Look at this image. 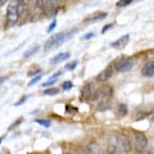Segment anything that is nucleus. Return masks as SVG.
I'll return each mask as SVG.
<instances>
[{
  "label": "nucleus",
  "instance_id": "1",
  "mask_svg": "<svg viewBox=\"0 0 154 154\" xmlns=\"http://www.w3.org/2000/svg\"><path fill=\"white\" fill-rule=\"evenodd\" d=\"M27 4L25 2H11L7 9V26L13 27L19 21Z\"/></svg>",
  "mask_w": 154,
  "mask_h": 154
},
{
  "label": "nucleus",
  "instance_id": "2",
  "mask_svg": "<svg viewBox=\"0 0 154 154\" xmlns=\"http://www.w3.org/2000/svg\"><path fill=\"white\" fill-rule=\"evenodd\" d=\"M77 30L75 28V30H71V31H63V32H58V33H55V35H53L49 40L46 41V44H45V46H44V49L45 50H50V49H53V48H58L59 45H62L63 42L68 38L72 33H75Z\"/></svg>",
  "mask_w": 154,
  "mask_h": 154
},
{
  "label": "nucleus",
  "instance_id": "3",
  "mask_svg": "<svg viewBox=\"0 0 154 154\" xmlns=\"http://www.w3.org/2000/svg\"><path fill=\"white\" fill-rule=\"evenodd\" d=\"M134 67V59L131 57H123V58H119L114 62L113 64V68L118 72V73H125V72H128L131 71Z\"/></svg>",
  "mask_w": 154,
  "mask_h": 154
},
{
  "label": "nucleus",
  "instance_id": "4",
  "mask_svg": "<svg viewBox=\"0 0 154 154\" xmlns=\"http://www.w3.org/2000/svg\"><path fill=\"white\" fill-rule=\"evenodd\" d=\"M81 98L84 100L94 102V100L98 99V88H95V85L91 82L85 84L81 89Z\"/></svg>",
  "mask_w": 154,
  "mask_h": 154
},
{
  "label": "nucleus",
  "instance_id": "5",
  "mask_svg": "<svg viewBox=\"0 0 154 154\" xmlns=\"http://www.w3.org/2000/svg\"><path fill=\"white\" fill-rule=\"evenodd\" d=\"M36 4H38V8L44 12L46 17L57 16L58 9H59V4L57 2H36Z\"/></svg>",
  "mask_w": 154,
  "mask_h": 154
},
{
  "label": "nucleus",
  "instance_id": "6",
  "mask_svg": "<svg viewBox=\"0 0 154 154\" xmlns=\"http://www.w3.org/2000/svg\"><path fill=\"white\" fill-rule=\"evenodd\" d=\"M113 137H114V141H116V146H117L119 150L125 154L130 153V150H131V144H130L128 139L126 136H123L121 134H116Z\"/></svg>",
  "mask_w": 154,
  "mask_h": 154
},
{
  "label": "nucleus",
  "instance_id": "7",
  "mask_svg": "<svg viewBox=\"0 0 154 154\" xmlns=\"http://www.w3.org/2000/svg\"><path fill=\"white\" fill-rule=\"evenodd\" d=\"M134 136H135V144H136L137 152L139 153L145 152L148 149V139H146V136L143 132H139V131H135Z\"/></svg>",
  "mask_w": 154,
  "mask_h": 154
},
{
  "label": "nucleus",
  "instance_id": "8",
  "mask_svg": "<svg viewBox=\"0 0 154 154\" xmlns=\"http://www.w3.org/2000/svg\"><path fill=\"white\" fill-rule=\"evenodd\" d=\"M113 95V88L110 85H102L98 88V99H102L103 102H108Z\"/></svg>",
  "mask_w": 154,
  "mask_h": 154
},
{
  "label": "nucleus",
  "instance_id": "9",
  "mask_svg": "<svg viewBox=\"0 0 154 154\" xmlns=\"http://www.w3.org/2000/svg\"><path fill=\"white\" fill-rule=\"evenodd\" d=\"M113 72H114L113 64H110V66L107 67V68H104L98 76H96V81H99V82H105V81H108L110 77L113 76Z\"/></svg>",
  "mask_w": 154,
  "mask_h": 154
},
{
  "label": "nucleus",
  "instance_id": "10",
  "mask_svg": "<svg viewBox=\"0 0 154 154\" xmlns=\"http://www.w3.org/2000/svg\"><path fill=\"white\" fill-rule=\"evenodd\" d=\"M141 73L144 77L146 79H150V77H154V60H148L143 67Z\"/></svg>",
  "mask_w": 154,
  "mask_h": 154
},
{
  "label": "nucleus",
  "instance_id": "11",
  "mask_svg": "<svg viewBox=\"0 0 154 154\" xmlns=\"http://www.w3.org/2000/svg\"><path fill=\"white\" fill-rule=\"evenodd\" d=\"M128 41H130V35H123L121 37H118L116 41H113L112 44H110V46L114 48V49H122V48L127 45Z\"/></svg>",
  "mask_w": 154,
  "mask_h": 154
},
{
  "label": "nucleus",
  "instance_id": "12",
  "mask_svg": "<svg viewBox=\"0 0 154 154\" xmlns=\"http://www.w3.org/2000/svg\"><path fill=\"white\" fill-rule=\"evenodd\" d=\"M71 57V54L68 51H64V53H59V54H57L54 58H51L50 59V63L51 64H58V63H62V62L67 60L68 58Z\"/></svg>",
  "mask_w": 154,
  "mask_h": 154
},
{
  "label": "nucleus",
  "instance_id": "13",
  "mask_svg": "<svg viewBox=\"0 0 154 154\" xmlns=\"http://www.w3.org/2000/svg\"><path fill=\"white\" fill-rule=\"evenodd\" d=\"M108 16L107 12H96L94 14H91L90 17H88L85 19V22H95V21H100V19H104Z\"/></svg>",
  "mask_w": 154,
  "mask_h": 154
},
{
  "label": "nucleus",
  "instance_id": "14",
  "mask_svg": "<svg viewBox=\"0 0 154 154\" xmlns=\"http://www.w3.org/2000/svg\"><path fill=\"white\" fill-rule=\"evenodd\" d=\"M60 75H62V71H58V72H55L54 75H51V76H50V79L48 80V81H45L44 84H42V88H46V89H49V86L54 85V84L57 82Z\"/></svg>",
  "mask_w": 154,
  "mask_h": 154
},
{
  "label": "nucleus",
  "instance_id": "15",
  "mask_svg": "<svg viewBox=\"0 0 154 154\" xmlns=\"http://www.w3.org/2000/svg\"><path fill=\"white\" fill-rule=\"evenodd\" d=\"M38 49H40V46H38V45H33L31 48H28V49L25 51V58H30L33 54H36V53L38 51Z\"/></svg>",
  "mask_w": 154,
  "mask_h": 154
},
{
  "label": "nucleus",
  "instance_id": "16",
  "mask_svg": "<svg viewBox=\"0 0 154 154\" xmlns=\"http://www.w3.org/2000/svg\"><path fill=\"white\" fill-rule=\"evenodd\" d=\"M126 114H127V105L118 104V107H117V116H118V117H125Z\"/></svg>",
  "mask_w": 154,
  "mask_h": 154
},
{
  "label": "nucleus",
  "instance_id": "17",
  "mask_svg": "<svg viewBox=\"0 0 154 154\" xmlns=\"http://www.w3.org/2000/svg\"><path fill=\"white\" fill-rule=\"evenodd\" d=\"M107 153L108 154H125V153H122L121 150H119L116 145H109L108 149H107Z\"/></svg>",
  "mask_w": 154,
  "mask_h": 154
},
{
  "label": "nucleus",
  "instance_id": "18",
  "mask_svg": "<svg viewBox=\"0 0 154 154\" xmlns=\"http://www.w3.org/2000/svg\"><path fill=\"white\" fill-rule=\"evenodd\" d=\"M40 72H41V69L38 68L37 66H36V67L33 66V68H32V69H30V71L27 72V75H28V77H32V76L35 77V76H37V75H40Z\"/></svg>",
  "mask_w": 154,
  "mask_h": 154
},
{
  "label": "nucleus",
  "instance_id": "19",
  "mask_svg": "<svg viewBox=\"0 0 154 154\" xmlns=\"http://www.w3.org/2000/svg\"><path fill=\"white\" fill-rule=\"evenodd\" d=\"M58 93H59V90H58L57 88H49V89H45L44 90V95H49V96L57 95Z\"/></svg>",
  "mask_w": 154,
  "mask_h": 154
},
{
  "label": "nucleus",
  "instance_id": "20",
  "mask_svg": "<svg viewBox=\"0 0 154 154\" xmlns=\"http://www.w3.org/2000/svg\"><path fill=\"white\" fill-rule=\"evenodd\" d=\"M77 64H79V60H73V62H71V63L66 64L64 68H66L67 71H73V69L76 68V67H77Z\"/></svg>",
  "mask_w": 154,
  "mask_h": 154
},
{
  "label": "nucleus",
  "instance_id": "21",
  "mask_svg": "<svg viewBox=\"0 0 154 154\" xmlns=\"http://www.w3.org/2000/svg\"><path fill=\"white\" fill-rule=\"evenodd\" d=\"M35 122L44 127H50V121H48V119H35Z\"/></svg>",
  "mask_w": 154,
  "mask_h": 154
},
{
  "label": "nucleus",
  "instance_id": "22",
  "mask_svg": "<svg viewBox=\"0 0 154 154\" xmlns=\"http://www.w3.org/2000/svg\"><path fill=\"white\" fill-rule=\"evenodd\" d=\"M72 88H73L72 81H64V82L62 84V89H63V90H71Z\"/></svg>",
  "mask_w": 154,
  "mask_h": 154
},
{
  "label": "nucleus",
  "instance_id": "23",
  "mask_svg": "<svg viewBox=\"0 0 154 154\" xmlns=\"http://www.w3.org/2000/svg\"><path fill=\"white\" fill-rule=\"evenodd\" d=\"M109 107H110V104L108 102H102V103H99L98 109L99 110H105V109H109Z\"/></svg>",
  "mask_w": 154,
  "mask_h": 154
},
{
  "label": "nucleus",
  "instance_id": "24",
  "mask_svg": "<svg viewBox=\"0 0 154 154\" xmlns=\"http://www.w3.org/2000/svg\"><path fill=\"white\" fill-rule=\"evenodd\" d=\"M66 112L71 113V114H75V113L79 112V109H77L76 107H72V105H66Z\"/></svg>",
  "mask_w": 154,
  "mask_h": 154
},
{
  "label": "nucleus",
  "instance_id": "25",
  "mask_svg": "<svg viewBox=\"0 0 154 154\" xmlns=\"http://www.w3.org/2000/svg\"><path fill=\"white\" fill-rule=\"evenodd\" d=\"M132 3V0H121V2H117V7H127Z\"/></svg>",
  "mask_w": 154,
  "mask_h": 154
},
{
  "label": "nucleus",
  "instance_id": "26",
  "mask_svg": "<svg viewBox=\"0 0 154 154\" xmlns=\"http://www.w3.org/2000/svg\"><path fill=\"white\" fill-rule=\"evenodd\" d=\"M40 80H41V75H37V76L33 77V79L30 81V82H28V85H27V86H33V85H36Z\"/></svg>",
  "mask_w": 154,
  "mask_h": 154
},
{
  "label": "nucleus",
  "instance_id": "27",
  "mask_svg": "<svg viewBox=\"0 0 154 154\" xmlns=\"http://www.w3.org/2000/svg\"><path fill=\"white\" fill-rule=\"evenodd\" d=\"M79 154H94V152L88 146V148H82L81 150L79 152Z\"/></svg>",
  "mask_w": 154,
  "mask_h": 154
},
{
  "label": "nucleus",
  "instance_id": "28",
  "mask_svg": "<svg viewBox=\"0 0 154 154\" xmlns=\"http://www.w3.org/2000/svg\"><path fill=\"white\" fill-rule=\"evenodd\" d=\"M55 27H57V19H54V21H53V22L50 23V26H49V27H48V30H46V32H49V33H50V32H51L53 30H54V28H55Z\"/></svg>",
  "mask_w": 154,
  "mask_h": 154
},
{
  "label": "nucleus",
  "instance_id": "29",
  "mask_svg": "<svg viewBox=\"0 0 154 154\" xmlns=\"http://www.w3.org/2000/svg\"><path fill=\"white\" fill-rule=\"evenodd\" d=\"M27 99H28V96H27V95H25V96H22V98H21V99H19V100H18V102H16V104H14V105H21V104H23V103H25V102H27Z\"/></svg>",
  "mask_w": 154,
  "mask_h": 154
},
{
  "label": "nucleus",
  "instance_id": "30",
  "mask_svg": "<svg viewBox=\"0 0 154 154\" xmlns=\"http://www.w3.org/2000/svg\"><path fill=\"white\" fill-rule=\"evenodd\" d=\"M110 28H113V23H109V25H105V27H103L102 30V33H105L108 30H110Z\"/></svg>",
  "mask_w": 154,
  "mask_h": 154
},
{
  "label": "nucleus",
  "instance_id": "31",
  "mask_svg": "<svg viewBox=\"0 0 154 154\" xmlns=\"http://www.w3.org/2000/svg\"><path fill=\"white\" fill-rule=\"evenodd\" d=\"M93 37H94V32H89L82 36V40H89V38H93Z\"/></svg>",
  "mask_w": 154,
  "mask_h": 154
},
{
  "label": "nucleus",
  "instance_id": "32",
  "mask_svg": "<svg viewBox=\"0 0 154 154\" xmlns=\"http://www.w3.org/2000/svg\"><path fill=\"white\" fill-rule=\"evenodd\" d=\"M5 80H7V77H0V84H3Z\"/></svg>",
  "mask_w": 154,
  "mask_h": 154
},
{
  "label": "nucleus",
  "instance_id": "33",
  "mask_svg": "<svg viewBox=\"0 0 154 154\" xmlns=\"http://www.w3.org/2000/svg\"><path fill=\"white\" fill-rule=\"evenodd\" d=\"M148 154H154V148H153V149H149V152H148Z\"/></svg>",
  "mask_w": 154,
  "mask_h": 154
},
{
  "label": "nucleus",
  "instance_id": "34",
  "mask_svg": "<svg viewBox=\"0 0 154 154\" xmlns=\"http://www.w3.org/2000/svg\"><path fill=\"white\" fill-rule=\"evenodd\" d=\"M3 5H5V2H4V0H0V7H3Z\"/></svg>",
  "mask_w": 154,
  "mask_h": 154
},
{
  "label": "nucleus",
  "instance_id": "35",
  "mask_svg": "<svg viewBox=\"0 0 154 154\" xmlns=\"http://www.w3.org/2000/svg\"><path fill=\"white\" fill-rule=\"evenodd\" d=\"M3 139H4V136H2V137H0V143H2V141H3Z\"/></svg>",
  "mask_w": 154,
  "mask_h": 154
},
{
  "label": "nucleus",
  "instance_id": "36",
  "mask_svg": "<svg viewBox=\"0 0 154 154\" xmlns=\"http://www.w3.org/2000/svg\"><path fill=\"white\" fill-rule=\"evenodd\" d=\"M68 154H69V153H68Z\"/></svg>",
  "mask_w": 154,
  "mask_h": 154
}]
</instances>
